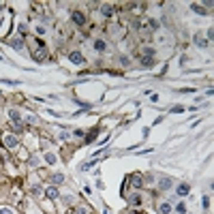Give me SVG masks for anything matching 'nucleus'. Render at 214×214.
I'll return each mask as SVG.
<instances>
[{
	"instance_id": "1",
	"label": "nucleus",
	"mask_w": 214,
	"mask_h": 214,
	"mask_svg": "<svg viewBox=\"0 0 214 214\" xmlns=\"http://www.w3.org/2000/svg\"><path fill=\"white\" fill-rule=\"evenodd\" d=\"M32 58H34L36 62H43V60L47 58V45L41 41V39H36L34 45H32Z\"/></svg>"
},
{
	"instance_id": "2",
	"label": "nucleus",
	"mask_w": 214,
	"mask_h": 214,
	"mask_svg": "<svg viewBox=\"0 0 214 214\" xmlns=\"http://www.w3.org/2000/svg\"><path fill=\"white\" fill-rule=\"evenodd\" d=\"M9 118H11V122L17 126V131H19V129H24V124H22V116H19V111H17V109H9Z\"/></svg>"
},
{
	"instance_id": "3",
	"label": "nucleus",
	"mask_w": 214,
	"mask_h": 214,
	"mask_svg": "<svg viewBox=\"0 0 214 214\" xmlns=\"http://www.w3.org/2000/svg\"><path fill=\"white\" fill-rule=\"evenodd\" d=\"M71 19H73L77 26H84V24H86V15H84L82 11H73V13H71Z\"/></svg>"
},
{
	"instance_id": "4",
	"label": "nucleus",
	"mask_w": 214,
	"mask_h": 214,
	"mask_svg": "<svg viewBox=\"0 0 214 214\" xmlns=\"http://www.w3.org/2000/svg\"><path fill=\"white\" fill-rule=\"evenodd\" d=\"M195 45H197V47H201V49H206V47L210 45V41H208V39H206L201 32H199V34H195Z\"/></svg>"
},
{
	"instance_id": "5",
	"label": "nucleus",
	"mask_w": 214,
	"mask_h": 214,
	"mask_svg": "<svg viewBox=\"0 0 214 214\" xmlns=\"http://www.w3.org/2000/svg\"><path fill=\"white\" fill-rule=\"evenodd\" d=\"M69 60H71L73 64H82V62H84V56H82L79 51H71V54H69Z\"/></svg>"
},
{
	"instance_id": "6",
	"label": "nucleus",
	"mask_w": 214,
	"mask_h": 214,
	"mask_svg": "<svg viewBox=\"0 0 214 214\" xmlns=\"http://www.w3.org/2000/svg\"><path fill=\"white\" fill-rule=\"evenodd\" d=\"M126 199H129L131 206H139V204H141V195H139V193H131Z\"/></svg>"
},
{
	"instance_id": "7",
	"label": "nucleus",
	"mask_w": 214,
	"mask_h": 214,
	"mask_svg": "<svg viewBox=\"0 0 214 214\" xmlns=\"http://www.w3.org/2000/svg\"><path fill=\"white\" fill-rule=\"evenodd\" d=\"M171 186H173V180L171 178H163V180L158 182V189L160 191H167V189H171Z\"/></svg>"
},
{
	"instance_id": "8",
	"label": "nucleus",
	"mask_w": 214,
	"mask_h": 214,
	"mask_svg": "<svg viewBox=\"0 0 214 214\" xmlns=\"http://www.w3.org/2000/svg\"><path fill=\"white\" fill-rule=\"evenodd\" d=\"M4 146H7V148H15V146H17V137L15 135H4Z\"/></svg>"
},
{
	"instance_id": "9",
	"label": "nucleus",
	"mask_w": 214,
	"mask_h": 214,
	"mask_svg": "<svg viewBox=\"0 0 214 214\" xmlns=\"http://www.w3.org/2000/svg\"><path fill=\"white\" fill-rule=\"evenodd\" d=\"M129 184L133 186V189H139V186L143 184V180H141V176H131V180H129Z\"/></svg>"
},
{
	"instance_id": "10",
	"label": "nucleus",
	"mask_w": 214,
	"mask_h": 214,
	"mask_svg": "<svg viewBox=\"0 0 214 214\" xmlns=\"http://www.w3.org/2000/svg\"><path fill=\"white\" fill-rule=\"evenodd\" d=\"M189 193H191V186L186 184V182H182V184L178 186V195H180V197H184V195H189Z\"/></svg>"
},
{
	"instance_id": "11",
	"label": "nucleus",
	"mask_w": 214,
	"mask_h": 214,
	"mask_svg": "<svg viewBox=\"0 0 214 214\" xmlns=\"http://www.w3.org/2000/svg\"><path fill=\"white\" fill-rule=\"evenodd\" d=\"M45 197L47 199H56L58 197V189H56V186H49V189L45 191Z\"/></svg>"
},
{
	"instance_id": "12",
	"label": "nucleus",
	"mask_w": 214,
	"mask_h": 214,
	"mask_svg": "<svg viewBox=\"0 0 214 214\" xmlns=\"http://www.w3.org/2000/svg\"><path fill=\"white\" fill-rule=\"evenodd\" d=\"M9 45H11L13 49H17V51H19V49L24 47V41H22V39H13V41H11Z\"/></svg>"
},
{
	"instance_id": "13",
	"label": "nucleus",
	"mask_w": 214,
	"mask_h": 214,
	"mask_svg": "<svg viewBox=\"0 0 214 214\" xmlns=\"http://www.w3.org/2000/svg\"><path fill=\"white\" fill-rule=\"evenodd\" d=\"M158 212L160 214H171V204H160L158 206Z\"/></svg>"
},
{
	"instance_id": "14",
	"label": "nucleus",
	"mask_w": 214,
	"mask_h": 214,
	"mask_svg": "<svg viewBox=\"0 0 214 214\" xmlns=\"http://www.w3.org/2000/svg\"><path fill=\"white\" fill-rule=\"evenodd\" d=\"M141 64H143V66H152V64H154V56H143V58H141Z\"/></svg>"
},
{
	"instance_id": "15",
	"label": "nucleus",
	"mask_w": 214,
	"mask_h": 214,
	"mask_svg": "<svg viewBox=\"0 0 214 214\" xmlns=\"http://www.w3.org/2000/svg\"><path fill=\"white\" fill-rule=\"evenodd\" d=\"M101 13H103V15H111V13H114V7H111V4H103V7H101Z\"/></svg>"
},
{
	"instance_id": "16",
	"label": "nucleus",
	"mask_w": 214,
	"mask_h": 214,
	"mask_svg": "<svg viewBox=\"0 0 214 214\" xmlns=\"http://www.w3.org/2000/svg\"><path fill=\"white\" fill-rule=\"evenodd\" d=\"M51 182H54V184H62V182H64V176H62V173H54V176H51Z\"/></svg>"
},
{
	"instance_id": "17",
	"label": "nucleus",
	"mask_w": 214,
	"mask_h": 214,
	"mask_svg": "<svg viewBox=\"0 0 214 214\" xmlns=\"http://www.w3.org/2000/svg\"><path fill=\"white\" fill-rule=\"evenodd\" d=\"M191 9H193V11H195V13H199V15H208V13H210V11H208V9H201V7H199V4H193V7H191Z\"/></svg>"
},
{
	"instance_id": "18",
	"label": "nucleus",
	"mask_w": 214,
	"mask_h": 214,
	"mask_svg": "<svg viewBox=\"0 0 214 214\" xmlns=\"http://www.w3.org/2000/svg\"><path fill=\"white\" fill-rule=\"evenodd\" d=\"M56 160H58V158H56V154H51V152H47V154H45V163L54 165V163H56Z\"/></svg>"
},
{
	"instance_id": "19",
	"label": "nucleus",
	"mask_w": 214,
	"mask_h": 214,
	"mask_svg": "<svg viewBox=\"0 0 214 214\" xmlns=\"http://www.w3.org/2000/svg\"><path fill=\"white\" fill-rule=\"evenodd\" d=\"M105 47H107L105 41H101V39H99V41H94V49H97V51H105Z\"/></svg>"
},
{
	"instance_id": "20",
	"label": "nucleus",
	"mask_w": 214,
	"mask_h": 214,
	"mask_svg": "<svg viewBox=\"0 0 214 214\" xmlns=\"http://www.w3.org/2000/svg\"><path fill=\"white\" fill-rule=\"evenodd\" d=\"M97 135H99V129H92V133H90V135L86 137V143H90V141H92V139H94Z\"/></svg>"
},
{
	"instance_id": "21",
	"label": "nucleus",
	"mask_w": 214,
	"mask_h": 214,
	"mask_svg": "<svg viewBox=\"0 0 214 214\" xmlns=\"http://www.w3.org/2000/svg\"><path fill=\"white\" fill-rule=\"evenodd\" d=\"M97 163H99V160H90V163H84V165H82V169H84V171H88V169H92V167H94Z\"/></svg>"
},
{
	"instance_id": "22",
	"label": "nucleus",
	"mask_w": 214,
	"mask_h": 214,
	"mask_svg": "<svg viewBox=\"0 0 214 214\" xmlns=\"http://www.w3.org/2000/svg\"><path fill=\"white\" fill-rule=\"evenodd\" d=\"M156 39H158V43H165V45L169 43V36H167V34H158Z\"/></svg>"
},
{
	"instance_id": "23",
	"label": "nucleus",
	"mask_w": 214,
	"mask_h": 214,
	"mask_svg": "<svg viewBox=\"0 0 214 214\" xmlns=\"http://www.w3.org/2000/svg\"><path fill=\"white\" fill-rule=\"evenodd\" d=\"M184 111V107L182 105H176V107H171V114H182Z\"/></svg>"
},
{
	"instance_id": "24",
	"label": "nucleus",
	"mask_w": 214,
	"mask_h": 214,
	"mask_svg": "<svg viewBox=\"0 0 214 214\" xmlns=\"http://www.w3.org/2000/svg\"><path fill=\"white\" fill-rule=\"evenodd\" d=\"M148 26H150L152 30H158V22H156V19H150V22H148Z\"/></svg>"
},
{
	"instance_id": "25",
	"label": "nucleus",
	"mask_w": 214,
	"mask_h": 214,
	"mask_svg": "<svg viewBox=\"0 0 214 214\" xmlns=\"http://www.w3.org/2000/svg\"><path fill=\"white\" fill-rule=\"evenodd\" d=\"M201 206H204V208H208V206H210V197H208V195H204V199H201Z\"/></svg>"
},
{
	"instance_id": "26",
	"label": "nucleus",
	"mask_w": 214,
	"mask_h": 214,
	"mask_svg": "<svg viewBox=\"0 0 214 214\" xmlns=\"http://www.w3.org/2000/svg\"><path fill=\"white\" fill-rule=\"evenodd\" d=\"M41 193H43L41 186H32V195H41Z\"/></svg>"
},
{
	"instance_id": "27",
	"label": "nucleus",
	"mask_w": 214,
	"mask_h": 214,
	"mask_svg": "<svg viewBox=\"0 0 214 214\" xmlns=\"http://www.w3.org/2000/svg\"><path fill=\"white\" fill-rule=\"evenodd\" d=\"M176 210H178L180 214H184V212H186V206H184V204H178V206H176Z\"/></svg>"
},
{
	"instance_id": "28",
	"label": "nucleus",
	"mask_w": 214,
	"mask_h": 214,
	"mask_svg": "<svg viewBox=\"0 0 214 214\" xmlns=\"http://www.w3.org/2000/svg\"><path fill=\"white\" fill-rule=\"evenodd\" d=\"M0 214H13L11 208H0Z\"/></svg>"
},
{
	"instance_id": "29",
	"label": "nucleus",
	"mask_w": 214,
	"mask_h": 214,
	"mask_svg": "<svg viewBox=\"0 0 214 214\" xmlns=\"http://www.w3.org/2000/svg\"><path fill=\"white\" fill-rule=\"evenodd\" d=\"M77 214H90V212H88L86 208H79V210H77Z\"/></svg>"
},
{
	"instance_id": "30",
	"label": "nucleus",
	"mask_w": 214,
	"mask_h": 214,
	"mask_svg": "<svg viewBox=\"0 0 214 214\" xmlns=\"http://www.w3.org/2000/svg\"><path fill=\"white\" fill-rule=\"evenodd\" d=\"M0 11H2V4H0Z\"/></svg>"
},
{
	"instance_id": "31",
	"label": "nucleus",
	"mask_w": 214,
	"mask_h": 214,
	"mask_svg": "<svg viewBox=\"0 0 214 214\" xmlns=\"http://www.w3.org/2000/svg\"><path fill=\"white\" fill-rule=\"evenodd\" d=\"M0 60H2V56H0Z\"/></svg>"
}]
</instances>
